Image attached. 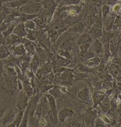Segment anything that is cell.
I'll return each mask as SVG.
<instances>
[{"instance_id": "22", "label": "cell", "mask_w": 121, "mask_h": 127, "mask_svg": "<svg viewBox=\"0 0 121 127\" xmlns=\"http://www.w3.org/2000/svg\"><path fill=\"white\" fill-rule=\"evenodd\" d=\"M9 55V53L4 46H0V59H4Z\"/></svg>"}, {"instance_id": "43", "label": "cell", "mask_w": 121, "mask_h": 127, "mask_svg": "<svg viewBox=\"0 0 121 127\" xmlns=\"http://www.w3.org/2000/svg\"><path fill=\"white\" fill-rule=\"evenodd\" d=\"M6 108H0V120L1 119L2 117L4 116V113L5 112Z\"/></svg>"}, {"instance_id": "28", "label": "cell", "mask_w": 121, "mask_h": 127, "mask_svg": "<svg viewBox=\"0 0 121 127\" xmlns=\"http://www.w3.org/2000/svg\"><path fill=\"white\" fill-rule=\"evenodd\" d=\"M100 60L99 58H94L93 59L90 60L88 62H86V64L87 66H94V65H97L100 63Z\"/></svg>"}, {"instance_id": "48", "label": "cell", "mask_w": 121, "mask_h": 127, "mask_svg": "<svg viewBox=\"0 0 121 127\" xmlns=\"http://www.w3.org/2000/svg\"><path fill=\"white\" fill-rule=\"evenodd\" d=\"M1 102H2V100H1V99H0V103H1Z\"/></svg>"}, {"instance_id": "35", "label": "cell", "mask_w": 121, "mask_h": 127, "mask_svg": "<svg viewBox=\"0 0 121 127\" xmlns=\"http://www.w3.org/2000/svg\"><path fill=\"white\" fill-rule=\"evenodd\" d=\"M35 23L38 25V26L40 28H43L44 27V23L43 21V20L41 19H36V20H34Z\"/></svg>"}, {"instance_id": "29", "label": "cell", "mask_w": 121, "mask_h": 127, "mask_svg": "<svg viewBox=\"0 0 121 127\" xmlns=\"http://www.w3.org/2000/svg\"><path fill=\"white\" fill-rule=\"evenodd\" d=\"M6 73L8 75H10V76H18L16 69H14L13 67L6 66Z\"/></svg>"}, {"instance_id": "19", "label": "cell", "mask_w": 121, "mask_h": 127, "mask_svg": "<svg viewBox=\"0 0 121 127\" xmlns=\"http://www.w3.org/2000/svg\"><path fill=\"white\" fill-rule=\"evenodd\" d=\"M84 30V25L82 23H79L74 26H72L70 28V30L72 32H76V33H81Z\"/></svg>"}, {"instance_id": "20", "label": "cell", "mask_w": 121, "mask_h": 127, "mask_svg": "<svg viewBox=\"0 0 121 127\" xmlns=\"http://www.w3.org/2000/svg\"><path fill=\"white\" fill-rule=\"evenodd\" d=\"M38 16V15H27V14H23L20 16V20L22 22H26V21H29V20H31L32 19L35 18Z\"/></svg>"}, {"instance_id": "7", "label": "cell", "mask_w": 121, "mask_h": 127, "mask_svg": "<svg viewBox=\"0 0 121 127\" xmlns=\"http://www.w3.org/2000/svg\"><path fill=\"white\" fill-rule=\"evenodd\" d=\"M73 79L74 76L70 71V69L64 71L61 75V82L64 85H71L73 84Z\"/></svg>"}, {"instance_id": "13", "label": "cell", "mask_w": 121, "mask_h": 127, "mask_svg": "<svg viewBox=\"0 0 121 127\" xmlns=\"http://www.w3.org/2000/svg\"><path fill=\"white\" fill-rule=\"evenodd\" d=\"M29 118V108L27 105L26 109H25L24 112L23 118L22 122H21L20 127H27Z\"/></svg>"}, {"instance_id": "27", "label": "cell", "mask_w": 121, "mask_h": 127, "mask_svg": "<svg viewBox=\"0 0 121 127\" xmlns=\"http://www.w3.org/2000/svg\"><path fill=\"white\" fill-rule=\"evenodd\" d=\"M24 26L26 28L30 30H34L36 27V23L34 21H31V20H29V21H26L24 23Z\"/></svg>"}, {"instance_id": "33", "label": "cell", "mask_w": 121, "mask_h": 127, "mask_svg": "<svg viewBox=\"0 0 121 127\" xmlns=\"http://www.w3.org/2000/svg\"><path fill=\"white\" fill-rule=\"evenodd\" d=\"M42 70V72L43 73H45V74H47V73H49L51 71V67L50 64L49 63H46L44 65L43 68H41Z\"/></svg>"}, {"instance_id": "8", "label": "cell", "mask_w": 121, "mask_h": 127, "mask_svg": "<svg viewBox=\"0 0 121 127\" xmlns=\"http://www.w3.org/2000/svg\"><path fill=\"white\" fill-rule=\"evenodd\" d=\"M46 98H47L48 102L50 109H51V111L53 112L55 118H56V120L57 121V118H58V117H57V108H56V98H55L53 96L51 95V94H49V93L46 95Z\"/></svg>"}, {"instance_id": "4", "label": "cell", "mask_w": 121, "mask_h": 127, "mask_svg": "<svg viewBox=\"0 0 121 127\" xmlns=\"http://www.w3.org/2000/svg\"><path fill=\"white\" fill-rule=\"evenodd\" d=\"M16 111L14 109H11L5 115H4L2 118L0 120V125L8 127L15 119L16 116Z\"/></svg>"}, {"instance_id": "37", "label": "cell", "mask_w": 121, "mask_h": 127, "mask_svg": "<svg viewBox=\"0 0 121 127\" xmlns=\"http://www.w3.org/2000/svg\"><path fill=\"white\" fill-rule=\"evenodd\" d=\"M100 118L101 119L105 122V123H107V124H109V123H111V121L107 118L105 115H100Z\"/></svg>"}, {"instance_id": "9", "label": "cell", "mask_w": 121, "mask_h": 127, "mask_svg": "<svg viewBox=\"0 0 121 127\" xmlns=\"http://www.w3.org/2000/svg\"><path fill=\"white\" fill-rule=\"evenodd\" d=\"M24 24L23 23H22L18 24L17 26H16L14 27V30H13V33H14V34L18 36L23 38L24 36H27V33L26 30V28H25Z\"/></svg>"}, {"instance_id": "12", "label": "cell", "mask_w": 121, "mask_h": 127, "mask_svg": "<svg viewBox=\"0 0 121 127\" xmlns=\"http://www.w3.org/2000/svg\"><path fill=\"white\" fill-rule=\"evenodd\" d=\"M28 3V0H12L7 3V5L12 8L21 7Z\"/></svg>"}, {"instance_id": "17", "label": "cell", "mask_w": 121, "mask_h": 127, "mask_svg": "<svg viewBox=\"0 0 121 127\" xmlns=\"http://www.w3.org/2000/svg\"><path fill=\"white\" fill-rule=\"evenodd\" d=\"M39 61L40 60H39V57L36 55H34L33 61H32L31 64V68L33 70V72L34 73L37 72V69H38L39 65Z\"/></svg>"}, {"instance_id": "16", "label": "cell", "mask_w": 121, "mask_h": 127, "mask_svg": "<svg viewBox=\"0 0 121 127\" xmlns=\"http://www.w3.org/2000/svg\"><path fill=\"white\" fill-rule=\"evenodd\" d=\"M26 49H25L24 45H20L17 46H15L14 50H13L14 55L16 56H23L26 53Z\"/></svg>"}, {"instance_id": "46", "label": "cell", "mask_w": 121, "mask_h": 127, "mask_svg": "<svg viewBox=\"0 0 121 127\" xmlns=\"http://www.w3.org/2000/svg\"><path fill=\"white\" fill-rule=\"evenodd\" d=\"M116 1H117V0H109L108 3H109V4H113L114 3H116Z\"/></svg>"}, {"instance_id": "44", "label": "cell", "mask_w": 121, "mask_h": 127, "mask_svg": "<svg viewBox=\"0 0 121 127\" xmlns=\"http://www.w3.org/2000/svg\"><path fill=\"white\" fill-rule=\"evenodd\" d=\"M4 38L3 35L0 34V46H1L3 43H4Z\"/></svg>"}, {"instance_id": "2", "label": "cell", "mask_w": 121, "mask_h": 127, "mask_svg": "<svg viewBox=\"0 0 121 127\" xmlns=\"http://www.w3.org/2000/svg\"><path fill=\"white\" fill-rule=\"evenodd\" d=\"M76 96L77 99L81 101L87 103L88 105L91 104L92 100L91 98V94H90V89L89 87H86L83 89L79 91L77 93Z\"/></svg>"}, {"instance_id": "3", "label": "cell", "mask_w": 121, "mask_h": 127, "mask_svg": "<svg viewBox=\"0 0 121 127\" xmlns=\"http://www.w3.org/2000/svg\"><path fill=\"white\" fill-rule=\"evenodd\" d=\"M29 96L23 89L19 92L17 98V107L19 110H25L28 105Z\"/></svg>"}, {"instance_id": "40", "label": "cell", "mask_w": 121, "mask_h": 127, "mask_svg": "<svg viewBox=\"0 0 121 127\" xmlns=\"http://www.w3.org/2000/svg\"><path fill=\"white\" fill-rule=\"evenodd\" d=\"M7 30V26L5 23L0 24V32H5Z\"/></svg>"}, {"instance_id": "1", "label": "cell", "mask_w": 121, "mask_h": 127, "mask_svg": "<svg viewBox=\"0 0 121 127\" xmlns=\"http://www.w3.org/2000/svg\"><path fill=\"white\" fill-rule=\"evenodd\" d=\"M42 8V4L39 3H32L25 4L20 8V11L27 15H33L40 11Z\"/></svg>"}, {"instance_id": "39", "label": "cell", "mask_w": 121, "mask_h": 127, "mask_svg": "<svg viewBox=\"0 0 121 127\" xmlns=\"http://www.w3.org/2000/svg\"><path fill=\"white\" fill-rule=\"evenodd\" d=\"M23 89V85L22 82L20 79H18V90L19 92H20Z\"/></svg>"}, {"instance_id": "34", "label": "cell", "mask_w": 121, "mask_h": 127, "mask_svg": "<svg viewBox=\"0 0 121 127\" xmlns=\"http://www.w3.org/2000/svg\"><path fill=\"white\" fill-rule=\"evenodd\" d=\"M109 7L108 6L104 5V6L102 7V15L104 18H105L107 16V15L109 13Z\"/></svg>"}, {"instance_id": "23", "label": "cell", "mask_w": 121, "mask_h": 127, "mask_svg": "<svg viewBox=\"0 0 121 127\" xmlns=\"http://www.w3.org/2000/svg\"><path fill=\"white\" fill-rule=\"evenodd\" d=\"M94 51L96 53H100L102 51V43L99 40H96L94 43V46H93Z\"/></svg>"}, {"instance_id": "45", "label": "cell", "mask_w": 121, "mask_h": 127, "mask_svg": "<svg viewBox=\"0 0 121 127\" xmlns=\"http://www.w3.org/2000/svg\"><path fill=\"white\" fill-rule=\"evenodd\" d=\"M120 8H121V6H120L119 4H117V5L114 6V11H117L119 10Z\"/></svg>"}, {"instance_id": "42", "label": "cell", "mask_w": 121, "mask_h": 127, "mask_svg": "<svg viewBox=\"0 0 121 127\" xmlns=\"http://www.w3.org/2000/svg\"><path fill=\"white\" fill-rule=\"evenodd\" d=\"M3 62L0 61V79L1 78V76L3 75Z\"/></svg>"}, {"instance_id": "25", "label": "cell", "mask_w": 121, "mask_h": 127, "mask_svg": "<svg viewBox=\"0 0 121 127\" xmlns=\"http://www.w3.org/2000/svg\"><path fill=\"white\" fill-rule=\"evenodd\" d=\"M43 5L44 9H48L55 6V0H44Z\"/></svg>"}, {"instance_id": "11", "label": "cell", "mask_w": 121, "mask_h": 127, "mask_svg": "<svg viewBox=\"0 0 121 127\" xmlns=\"http://www.w3.org/2000/svg\"><path fill=\"white\" fill-rule=\"evenodd\" d=\"M104 97H105L104 94H100V93H98L97 92H96L95 93L93 94V103H94L93 108L97 107L98 105H100V103L102 102V101L104 99Z\"/></svg>"}, {"instance_id": "26", "label": "cell", "mask_w": 121, "mask_h": 127, "mask_svg": "<svg viewBox=\"0 0 121 127\" xmlns=\"http://www.w3.org/2000/svg\"><path fill=\"white\" fill-rule=\"evenodd\" d=\"M37 36H38V33H37L36 31L30 30H29L27 36H26L27 39H29V40L31 41L35 40L36 38H37Z\"/></svg>"}, {"instance_id": "31", "label": "cell", "mask_w": 121, "mask_h": 127, "mask_svg": "<svg viewBox=\"0 0 121 127\" xmlns=\"http://www.w3.org/2000/svg\"><path fill=\"white\" fill-rule=\"evenodd\" d=\"M94 127H104L105 126V122L101 119L100 117H97L94 122Z\"/></svg>"}, {"instance_id": "32", "label": "cell", "mask_w": 121, "mask_h": 127, "mask_svg": "<svg viewBox=\"0 0 121 127\" xmlns=\"http://www.w3.org/2000/svg\"><path fill=\"white\" fill-rule=\"evenodd\" d=\"M90 43H86L82 44L79 46V50L81 51V53H84L87 51L88 48H89Z\"/></svg>"}, {"instance_id": "10", "label": "cell", "mask_w": 121, "mask_h": 127, "mask_svg": "<svg viewBox=\"0 0 121 127\" xmlns=\"http://www.w3.org/2000/svg\"><path fill=\"white\" fill-rule=\"evenodd\" d=\"M25 110H20L19 112L16 114V117L14 120L12 122L11 124H9L8 127H20V124H21V122H22L23 118L24 112Z\"/></svg>"}, {"instance_id": "30", "label": "cell", "mask_w": 121, "mask_h": 127, "mask_svg": "<svg viewBox=\"0 0 121 127\" xmlns=\"http://www.w3.org/2000/svg\"><path fill=\"white\" fill-rule=\"evenodd\" d=\"M66 124V127H81V124L77 120L74 119H70Z\"/></svg>"}, {"instance_id": "15", "label": "cell", "mask_w": 121, "mask_h": 127, "mask_svg": "<svg viewBox=\"0 0 121 127\" xmlns=\"http://www.w3.org/2000/svg\"><path fill=\"white\" fill-rule=\"evenodd\" d=\"M111 102L109 98H104L100 104V107L104 112H108L111 108Z\"/></svg>"}, {"instance_id": "47", "label": "cell", "mask_w": 121, "mask_h": 127, "mask_svg": "<svg viewBox=\"0 0 121 127\" xmlns=\"http://www.w3.org/2000/svg\"><path fill=\"white\" fill-rule=\"evenodd\" d=\"M117 85H118V87L119 88V89L121 90V82L117 83Z\"/></svg>"}, {"instance_id": "36", "label": "cell", "mask_w": 121, "mask_h": 127, "mask_svg": "<svg viewBox=\"0 0 121 127\" xmlns=\"http://www.w3.org/2000/svg\"><path fill=\"white\" fill-rule=\"evenodd\" d=\"M68 4H77L79 3L80 0H66Z\"/></svg>"}, {"instance_id": "21", "label": "cell", "mask_w": 121, "mask_h": 127, "mask_svg": "<svg viewBox=\"0 0 121 127\" xmlns=\"http://www.w3.org/2000/svg\"><path fill=\"white\" fill-rule=\"evenodd\" d=\"M24 47L26 49V51H28L29 55H33L34 54V46H33L31 43L29 41H27L26 43H24Z\"/></svg>"}, {"instance_id": "5", "label": "cell", "mask_w": 121, "mask_h": 127, "mask_svg": "<svg viewBox=\"0 0 121 127\" xmlns=\"http://www.w3.org/2000/svg\"><path fill=\"white\" fill-rule=\"evenodd\" d=\"M97 117V113L95 110H89L84 115V120L85 125L88 127L94 126V122Z\"/></svg>"}, {"instance_id": "18", "label": "cell", "mask_w": 121, "mask_h": 127, "mask_svg": "<svg viewBox=\"0 0 121 127\" xmlns=\"http://www.w3.org/2000/svg\"><path fill=\"white\" fill-rule=\"evenodd\" d=\"M61 91V89H60L58 86H54L53 88H52L49 90V93L51 94L52 96H53L55 98H57L59 96Z\"/></svg>"}, {"instance_id": "38", "label": "cell", "mask_w": 121, "mask_h": 127, "mask_svg": "<svg viewBox=\"0 0 121 127\" xmlns=\"http://www.w3.org/2000/svg\"><path fill=\"white\" fill-rule=\"evenodd\" d=\"M60 54L61 55V56H66L68 58H71V56L70 53H69V51H68L67 50H65V51H63V52H61Z\"/></svg>"}, {"instance_id": "6", "label": "cell", "mask_w": 121, "mask_h": 127, "mask_svg": "<svg viewBox=\"0 0 121 127\" xmlns=\"http://www.w3.org/2000/svg\"><path fill=\"white\" fill-rule=\"evenodd\" d=\"M74 111L69 108H65L60 110L57 115L59 120L61 122H64L67 118H71L74 115Z\"/></svg>"}, {"instance_id": "14", "label": "cell", "mask_w": 121, "mask_h": 127, "mask_svg": "<svg viewBox=\"0 0 121 127\" xmlns=\"http://www.w3.org/2000/svg\"><path fill=\"white\" fill-rule=\"evenodd\" d=\"M92 39L91 37L90 36L89 34H82L81 36L79 37V38L78 39V41H77V44L79 45H82V44L86 43H91Z\"/></svg>"}, {"instance_id": "24", "label": "cell", "mask_w": 121, "mask_h": 127, "mask_svg": "<svg viewBox=\"0 0 121 127\" xmlns=\"http://www.w3.org/2000/svg\"><path fill=\"white\" fill-rule=\"evenodd\" d=\"M18 60H14V58H11V59L6 60L3 61V63L7 66L10 67H14L16 65H17Z\"/></svg>"}, {"instance_id": "41", "label": "cell", "mask_w": 121, "mask_h": 127, "mask_svg": "<svg viewBox=\"0 0 121 127\" xmlns=\"http://www.w3.org/2000/svg\"><path fill=\"white\" fill-rule=\"evenodd\" d=\"M26 75H27V77H28L29 78H32L33 77H34V73L27 70V71H26Z\"/></svg>"}]
</instances>
